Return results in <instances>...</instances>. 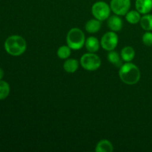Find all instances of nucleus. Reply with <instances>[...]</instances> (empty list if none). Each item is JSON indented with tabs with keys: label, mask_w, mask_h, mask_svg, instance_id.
I'll return each mask as SVG.
<instances>
[{
	"label": "nucleus",
	"mask_w": 152,
	"mask_h": 152,
	"mask_svg": "<svg viewBox=\"0 0 152 152\" xmlns=\"http://www.w3.org/2000/svg\"><path fill=\"white\" fill-rule=\"evenodd\" d=\"M10 94V86L5 81L0 80V100L6 99Z\"/></svg>",
	"instance_id": "18"
},
{
	"label": "nucleus",
	"mask_w": 152,
	"mask_h": 152,
	"mask_svg": "<svg viewBox=\"0 0 152 152\" xmlns=\"http://www.w3.org/2000/svg\"><path fill=\"white\" fill-rule=\"evenodd\" d=\"M126 19L128 22L134 25V24L140 22V13H139L137 10H131L126 13Z\"/></svg>",
	"instance_id": "17"
},
{
	"label": "nucleus",
	"mask_w": 152,
	"mask_h": 152,
	"mask_svg": "<svg viewBox=\"0 0 152 152\" xmlns=\"http://www.w3.org/2000/svg\"><path fill=\"white\" fill-rule=\"evenodd\" d=\"M118 44V36L114 31H110L103 35L101 39V46L105 50H113Z\"/></svg>",
	"instance_id": "7"
},
{
	"label": "nucleus",
	"mask_w": 152,
	"mask_h": 152,
	"mask_svg": "<svg viewBox=\"0 0 152 152\" xmlns=\"http://www.w3.org/2000/svg\"><path fill=\"white\" fill-rule=\"evenodd\" d=\"M71 48L68 45L61 46L57 50V56L62 59H68V58L71 56Z\"/></svg>",
	"instance_id": "19"
},
{
	"label": "nucleus",
	"mask_w": 152,
	"mask_h": 152,
	"mask_svg": "<svg viewBox=\"0 0 152 152\" xmlns=\"http://www.w3.org/2000/svg\"><path fill=\"white\" fill-rule=\"evenodd\" d=\"M140 25L142 29L146 31H152V15L151 14H145L142 16L140 19Z\"/></svg>",
	"instance_id": "15"
},
{
	"label": "nucleus",
	"mask_w": 152,
	"mask_h": 152,
	"mask_svg": "<svg viewBox=\"0 0 152 152\" xmlns=\"http://www.w3.org/2000/svg\"><path fill=\"white\" fill-rule=\"evenodd\" d=\"M108 59L111 64H113L114 66L117 67V68H120L123 65L121 57L120 56L119 53L116 51H114V50L109 51L108 54Z\"/></svg>",
	"instance_id": "16"
},
{
	"label": "nucleus",
	"mask_w": 152,
	"mask_h": 152,
	"mask_svg": "<svg viewBox=\"0 0 152 152\" xmlns=\"http://www.w3.org/2000/svg\"><path fill=\"white\" fill-rule=\"evenodd\" d=\"M108 26L111 31H119L123 28V21L118 15H114L108 18Z\"/></svg>",
	"instance_id": "9"
},
{
	"label": "nucleus",
	"mask_w": 152,
	"mask_h": 152,
	"mask_svg": "<svg viewBox=\"0 0 152 152\" xmlns=\"http://www.w3.org/2000/svg\"><path fill=\"white\" fill-rule=\"evenodd\" d=\"M3 77H4V71L0 68V80H2Z\"/></svg>",
	"instance_id": "21"
},
{
	"label": "nucleus",
	"mask_w": 152,
	"mask_h": 152,
	"mask_svg": "<svg viewBox=\"0 0 152 152\" xmlns=\"http://www.w3.org/2000/svg\"><path fill=\"white\" fill-rule=\"evenodd\" d=\"M86 42L84 33L80 28H74L67 34V44L73 50H80Z\"/></svg>",
	"instance_id": "3"
},
{
	"label": "nucleus",
	"mask_w": 152,
	"mask_h": 152,
	"mask_svg": "<svg viewBox=\"0 0 152 152\" xmlns=\"http://www.w3.org/2000/svg\"><path fill=\"white\" fill-rule=\"evenodd\" d=\"M135 56V51L134 48L130 46H126L123 48L121 50L122 59L126 62H129L133 60Z\"/></svg>",
	"instance_id": "12"
},
{
	"label": "nucleus",
	"mask_w": 152,
	"mask_h": 152,
	"mask_svg": "<svg viewBox=\"0 0 152 152\" xmlns=\"http://www.w3.org/2000/svg\"><path fill=\"white\" fill-rule=\"evenodd\" d=\"M101 21L98 19H91L86 23V30L90 34H94L98 32L101 28Z\"/></svg>",
	"instance_id": "11"
},
{
	"label": "nucleus",
	"mask_w": 152,
	"mask_h": 152,
	"mask_svg": "<svg viewBox=\"0 0 152 152\" xmlns=\"http://www.w3.org/2000/svg\"><path fill=\"white\" fill-rule=\"evenodd\" d=\"M137 10L142 14H147L152 10V0H136Z\"/></svg>",
	"instance_id": "8"
},
{
	"label": "nucleus",
	"mask_w": 152,
	"mask_h": 152,
	"mask_svg": "<svg viewBox=\"0 0 152 152\" xmlns=\"http://www.w3.org/2000/svg\"><path fill=\"white\" fill-rule=\"evenodd\" d=\"M27 44L23 37L18 35L10 36L4 42V48L12 56H20L25 51Z\"/></svg>",
	"instance_id": "2"
},
{
	"label": "nucleus",
	"mask_w": 152,
	"mask_h": 152,
	"mask_svg": "<svg viewBox=\"0 0 152 152\" xmlns=\"http://www.w3.org/2000/svg\"><path fill=\"white\" fill-rule=\"evenodd\" d=\"M111 7L106 2L99 1L92 5L91 12L95 19L99 21H104L108 19L111 13Z\"/></svg>",
	"instance_id": "5"
},
{
	"label": "nucleus",
	"mask_w": 152,
	"mask_h": 152,
	"mask_svg": "<svg viewBox=\"0 0 152 152\" xmlns=\"http://www.w3.org/2000/svg\"><path fill=\"white\" fill-rule=\"evenodd\" d=\"M120 78L127 85H134L140 79V71L137 66L130 62L124 64L120 67L119 71Z\"/></svg>",
	"instance_id": "1"
},
{
	"label": "nucleus",
	"mask_w": 152,
	"mask_h": 152,
	"mask_svg": "<svg viewBox=\"0 0 152 152\" xmlns=\"http://www.w3.org/2000/svg\"><path fill=\"white\" fill-rule=\"evenodd\" d=\"M113 150L112 143L107 140H102L97 143L95 151L96 152H111Z\"/></svg>",
	"instance_id": "13"
},
{
	"label": "nucleus",
	"mask_w": 152,
	"mask_h": 152,
	"mask_svg": "<svg viewBox=\"0 0 152 152\" xmlns=\"http://www.w3.org/2000/svg\"><path fill=\"white\" fill-rule=\"evenodd\" d=\"M131 7V0H111V10L118 16H124L129 12Z\"/></svg>",
	"instance_id": "6"
},
{
	"label": "nucleus",
	"mask_w": 152,
	"mask_h": 152,
	"mask_svg": "<svg viewBox=\"0 0 152 152\" xmlns=\"http://www.w3.org/2000/svg\"><path fill=\"white\" fill-rule=\"evenodd\" d=\"M142 42L146 46H151L152 45V33L150 31H147L146 33L143 34L142 36Z\"/></svg>",
	"instance_id": "20"
},
{
	"label": "nucleus",
	"mask_w": 152,
	"mask_h": 152,
	"mask_svg": "<svg viewBox=\"0 0 152 152\" xmlns=\"http://www.w3.org/2000/svg\"><path fill=\"white\" fill-rule=\"evenodd\" d=\"M82 67L86 71H96L100 67L101 59L94 53H88L83 55L80 59Z\"/></svg>",
	"instance_id": "4"
},
{
	"label": "nucleus",
	"mask_w": 152,
	"mask_h": 152,
	"mask_svg": "<svg viewBox=\"0 0 152 152\" xmlns=\"http://www.w3.org/2000/svg\"><path fill=\"white\" fill-rule=\"evenodd\" d=\"M86 49L91 53H95L98 51L99 48V42L97 38L94 37H90L86 40Z\"/></svg>",
	"instance_id": "10"
},
{
	"label": "nucleus",
	"mask_w": 152,
	"mask_h": 152,
	"mask_svg": "<svg viewBox=\"0 0 152 152\" xmlns=\"http://www.w3.org/2000/svg\"><path fill=\"white\" fill-rule=\"evenodd\" d=\"M64 70L68 73H74L79 68V62L75 59H68L63 65Z\"/></svg>",
	"instance_id": "14"
}]
</instances>
